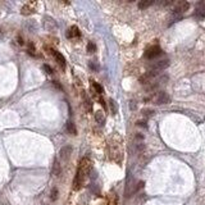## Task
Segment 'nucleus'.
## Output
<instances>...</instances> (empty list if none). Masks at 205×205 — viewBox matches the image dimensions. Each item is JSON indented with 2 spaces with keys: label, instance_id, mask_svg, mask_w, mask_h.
<instances>
[{
  "label": "nucleus",
  "instance_id": "5",
  "mask_svg": "<svg viewBox=\"0 0 205 205\" xmlns=\"http://www.w3.org/2000/svg\"><path fill=\"white\" fill-rule=\"evenodd\" d=\"M189 8H190V3H187V1H178L176 4V7H174V9H173V15L181 17V14H183L186 10H189Z\"/></svg>",
  "mask_w": 205,
  "mask_h": 205
},
{
  "label": "nucleus",
  "instance_id": "13",
  "mask_svg": "<svg viewBox=\"0 0 205 205\" xmlns=\"http://www.w3.org/2000/svg\"><path fill=\"white\" fill-rule=\"evenodd\" d=\"M95 119H96V122L99 123V125H104L105 123V115L102 112H100V110H97V112L95 113Z\"/></svg>",
  "mask_w": 205,
  "mask_h": 205
},
{
  "label": "nucleus",
  "instance_id": "23",
  "mask_svg": "<svg viewBox=\"0 0 205 205\" xmlns=\"http://www.w3.org/2000/svg\"><path fill=\"white\" fill-rule=\"evenodd\" d=\"M137 126H139V127L147 128V125H146V122H145V121H139V122H137Z\"/></svg>",
  "mask_w": 205,
  "mask_h": 205
},
{
  "label": "nucleus",
  "instance_id": "24",
  "mask_svg": "<svg viewBox=\"0 0 205 205\" xmlns=\"http://www.w3.org/2000/svg\"><path fill=\"white\" fill-rule=\"evenodd\" d=\"M90 67H91V68H92V69H95V71L97 69V68H99V67H97V66H96V64H95V63H92V62H91V63H90Z\"/></svg>",
  "mask_w": 205,
  "mask_h": 205
},
{
  "label": "nucleus",
  "instance_id": "9",
  "mask_svg": "<svg viewBox=\"0 0 205 205\" xmlns=\"http://www.w3.org/2000/svg\"><path fill=\"white\" fill-rule=\"evenodd\" d=\"M51 54L54 55V58H55V60H57V63L64 69V68H66V59H64L63 55L59 53V51H55V50H51Z\"/></svg>",
  "mask_w": 205,
  "mask_h": 205
},
{
  "label": "nucleus",
  "instance_id": "16",
  "mask_svg": "<svg viewBox=\"0 0 205 205\" xmlns=\"http://www.w3.org/2000/svg\"><path fill=\"white\" fill-rule=\"evenodd\" d=\"M109 106H110V109H112V114H117V105H115V102L113 99H109Z\"/></svg>",
  "mask_w": 205,
  "mask_h": 205
},
{
  "label": "nucleus",
  "instance_id": "3",
  "mask_svg": "<svg viewBox=\"0 0 205 205\" xmlns=\"http://www.w3.org/2000/svg\"><path fill=\"white\" fill-rule=\"evenodd\" d=\"M153 101H154V104H156V105H164L170 101V96L164 91H159L153 97Z\"/></svg>",
  "mask_w": 205,
  "mask_h": 205
},
{
  "label": "nucleus",
  "instance_id": "17",
  "mask_svg": "<svg viewBox=\"0 0 205 205\" xmlns=\"http://www.w3.org/2000/svg\"><path fill=\"white\" fill-rule=\"evenodd\" d=\"M142 115L144 117H153L154 115V110L153 109H149V108H146V109H142Z\"/></svg>",
  "mask_w": 205,
  "mask_h": 205
},
{
  "label": "nucleus",
  "instance_id": "19",
  "mask_svg": "<svg viewBox=\"0 0 205 205\" xmlns=\"http://www.w3.org/2000/svg\"><path fill=\"white\" fill-rule=\"evenodd\" d=\"M92 87L95 88V91L99 94V95H101V94H102V87L97 82H94V81H92Z\"/></svg>",
  "mask_w": 205,
  "mask_h": 205
},
{
  "label": "nucleus",
  "instance_id": "1",
  "mask_svg": "<svg viewBox=\"0 0 205 205\" xmlns=\"http://www.w3.org/2000/svg\"><path fill=\"white\" fill-rule=\"evenodd\" d=\"M90 172V160L87 158H83L80 163V167L77 169V174L74 177V182H73V189L74 190H78L82 183L85 181V178L87 177V174Z\"/></svg>",
  "mask_w": 205,
  "mask_h": 205
},
{
  "label": "nucleus",
  "instance_id": "18",
  "mask_svg": "<svg viewBox=\"0 0 205 205\" xmlns=\"http://www.w3.org/2000/svg\"><path fill=\"white\" fill-rule=\"evenodd\" d=\"M58 195H59V192H58V189H53L50 192V199L53 200V201H55V200L58 199Z\"/></svg>",
  "mask_w": 205,
  "mask_h": 205
},
{
  "label": "nucleus",
  "instance_id": "2",
  "mask_svg": "<svg viewBox=\"0 0 205 205\" xmlns=\"http://www.w3.org/2000/svg\"><path fill=\"white\" fill-rule=\"evenodd\" d=\"M161 53H163V50H161L160 46L153 45V46H150V48H147L146 50H145L144 57L146 58V59H154V58H156V57H159V55H161Z\"/></svg>",
  "mask_w": 205,
  "mask_h": 205
},
{
  "label": "nucleus",
  "instance_id": "22",
  "mask_svg": "<svg viewBox=\"0 0 205 205\" xmlns=\"http://www.w3.org/2000/svg\"><path fill=\"white\" fill-rule=\"evenodd\" d=\"M42 68H44V71H45L48 74H51V73H53V69H51V68L48 66V64H44V66H42Z\"/></svg>",
  "mask_w": 205,
  "mask_h": 205
},
{
  "label": "nucleus",
  "instance_id": "4",
  "mask_svg": "<svg viewBox=\"0 0 205 205\" xmlns=\"http://www.w3.org/2000/svg\"><path fill=\"white\" fill-rule=\"evenodd\" d=\"M168 66H169V60H168V59H161V60L153 62L149 67H150L151 71L159 72V71H163V69H165V68H168Z\"/></svg>",
  "mask_w": 205,
  "mask_h": 205
},
{
  "label": "nucleus",
  "instance_id": "20",
  "mask_svg": "<svg viewBox=\"0 0 205 205\" xmlns=\"http://www.w3.org/2000/svg\"><path fill=\"white\" fill-rule=\"evenodd\" d=\"M87 51H88V53H95V51H96V45L94 44V42H88Z\"/></svg>",
  "mask_w": 205,
  "mask_h": 205
},
{
  "label": "nucleus",
  "instance_id": "8",
  "mask_svg": "<svg viewBox=\"0 0 205 205\" xmlns=\"http://www.w3.org/2000/svg\"><path fill=\"white\" fill-rule=\"evenodd\" d=\"M35 7H36V3H28L27 5H24L22 8V10H21V13H22L23 15H29L32 14V13H35Z\"/></svg>",
  "mask_w": 205,
  "mask_h": 205
},
{
  "label": "nucleus",
  "instance_id": "7",
  "mask_svg": "<svg viewBox=\"0 0 205 205\" xmlns=\"http://www.w3.org/2000/svg\"><path fill=\"white\" fill-rule=\"evenodd\" d=\"M42 24H44V28L46 29V31H55L57 29V22L51 18V17H45L44 18V22H42Z\"/></svg>",
  "mask_w": 205,
  "mask_h": 205
},
{
  "label": "nucleus",
  "instance_id": "14",
  "mask_svg": "<svg viewBox=\"0 0 205 205\" xmlns=\"http://www.w3.org/2000/svg\"><path fill=\"white\" fill-rule=\"evenodd\" d=\"M153 4H154V0H142V1L139 3V8L140 9H146V8L153 5Z\"/></svg>",
  "mask_w": 205,
  "mask_h": 205
},
{
  "label": "nucleus",
  "instance_id": "15",
  "mask_svg": "<svg viewBox=\"0 0 205 205\" xmlns=\"http://www.w3.org/2000/svg\"><path fill=\"white\" fill-rule=\"evenodd\" d=\"M67 131H68V133H71V135H77V130H76V126L73 122L67 123Z\"/></svg>",
  "mask_w": 205,
  "mask_h": 205
},
{
  "label": "nucleus",
  "instance_id": "10",
  "mask_svg": "<svg viewBox=\"0 0 205 205\" xmlns=\"http://www.w3.org/2000/svg\"><path fill=\"white\" fill-rule=\"evenodd\" d=\"M195 14L198 17H200V18H204V17H205V1H204V0H201V1H199L198 4H196Z\"/></svg>",
  "mask_w": 205,
  "mask_h": 205
},
{
  "label": "nucleus",
  "instance_id": "12",
  "mask_svg": "<svg viewBox=\"0 0 205 205\" xmlns=\"http://www.w3.org/2000/svg\"><path fill=\"white\" fill-rule=\"evenodd\" d=\"M62 173V167H60V163L58 161V159L54 160V164H53V174L54 176H59Z\"/></svg>",
  "mask_w": 205,
  "mask_h": 205
},
{
  "label": "nucleus",
  "instance_id": "11",
  "mask_svg": "<svg viewBox=\"0 0 205 205\" xmlns=\"http://www.w3.org/2000/svg\"><path fill=\"white\" fill-rule=\"evenodd\" d=\"M80 36V29L76 27V26H72V27L67 31V37L72 38V37H78Z\"/></svg>",
  "mask_w": 205,
  "mask_h": 205
},
{
  "label": "nucleus",
  "instance_id": "21",
  "mask_svg": "<svg viewBox=\"0 0 205 205\" xmlns=\"http://www.w3.org/2000/svg\"><path fill=\"white\" fill-rule=\"evenodd\" d=\"M27 27H28V31H29V32H35V29H36V24H35V22L32 21V22H29V23H28Z\"/></svg>",
  "mask_w": 205,
  "mask_h": 205
},
{
  "label": "nucleus",
  "instance_id": "6",
  "mask_svg": "<svg viewBox=\"0 0 205 205\" xmlns=\"http://www.w3.org/2000/svg\"><path fill=\"white\" fill-rule=\"evenodd\" d=\"M72 151H73V147H72L71 145L63 146V147L60 149V151H59V156H60V159H62L63 161H67V160L71 158Z\"/></svg>",
  "mask_w": 205,
  "mask_h": 205
}]
</instances>
